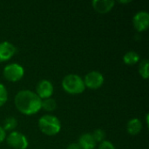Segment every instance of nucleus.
I'll list each match as a JSON object with an SVG mask.
<instances>
[{"label": "nucleus", "mask_w": 149, "mask_h": 149, "mask_svg": "<svg viewBox=\"0 0 149 149\" xmlns=\"http://www.w3.org/2000/svg\"><path fill=\"white\" fill-rule=\"evenodd\" d=\"M14 104L21 113L24 115H33L41 110L42 100L35 92L31 90H21L16 94Z\"/></svg>", "instance_id": "1"}, {"label": "nucleus", "mask_w": 149, "mask_h": 149, "mask_svg": "<svg viewBox=\"0 0 149 149\" xmlns=\"http://www.w3.org/2000/svg\"><path fill=\"white\" fill-rule=\"evenodd\" d=\"M40 131L48 136H54L61 130V122L58 117L52 114L42 115L38 121Z\"/></svg>", "instance_id": "2"}, {"label": "nucleus", "mask_w": 149, "mask_h": 149, "mask_svg": "<svg viewBox=\"0 0 149 149\" xmlns=\"http://www.w3.org/2000/svg\"><path fill=\"white\" fill-rule=\"evenodd\" d=\"M63 90L69 94H80L85 89V84L83 79L75 73H70L65 75L61 82Z\"/></svg>", "instance_id": "3"}, {"label": "nucleus", "mask_w": 149, "mask_h": 149, "mask_svg": "<svg viewBox=\"0 0 149 149\" xmlns=\"http://www.w3.org/2000/svg\"><path fill=\"white\" fill-rule=\"evenodd\" d=\"M3 75L6 80L10 82H17L24 77V69L17 63H10L4 66Z\"/></svg>", "instance_id": "4"}, {"label": "nucleus", "mask_w": 149, "mask_h": 149, "mask_svg": "<svg viewBox=\"0 0 149 149\" xmlns=\"http://www.w3.org/2000/svg\"><path fill=\"white\" fill-rule=\"evenodd\" d=\"M5 141L7 144L13 149H26L29 146L26 136L18 131L10 132L6 135Z\"/></svg>", "instance_id": "5"}, {"label": "nucleus", "mask_w": 149, "mask_h": 149, "mask_svg": "<svg viewBox=\"0 0 149 149\" xmlns=\"http://www.w3.org/2000/svg\"><path fill=\"white\" fill-rule=\"evenodd\" d=\"M85 86L92 89V90H96L100 88L105 81L104 76L100 72L98 71H92L86 73L83 79Z\"/></svg>", "instance_id": "6"}, {"label": "nucleus", "mask_w": 149, "mask_h": 149, "mask_svg": "<svg viewBox=\"0 0 149 149\" xmlns=\"http://www.w3.org/2000/svg\"><path fill=\"white\" fill-rule=\"evenodd\" d=\"M133 25L134 29L139 32L148 30L149 25L148 12L147 10L138 11L133 17Z\"/></svg>", "instance_id": "7"}, {"label": "nucleus", "mask_w": 149, "mask_h": 149, "mask_svg": "<svg viewBox=\"0 0 149 149\" xmlns=\"http://www.w3.org/2000/svg\"><path fill=\"white\" fill-rule=\"evenodd\" d=\"M53 92H54L53 85L48 79H42L37 84L35 93H37V95L41 100L52 98V96L53 94Z\"/></svg>", "instance_id": "8"}, {"label": "nucleus", "mask_w": 149, "mask_h": 149, "mask_svg": "<svg viewBox=\"0 0 149 149\" xmlns=\"http://www.w3.org/2000/svg\"><path fill=\"white\" fill-rule=\"evenodd\" d=\"M17 52V47L9 41L0 42V63L10 60Z\"/></svg>", "instance_id": "9"}, {"label": "nucleus", "mask_w": 149, "mask_h": 149, "mask_svg": "<svg viewBox=\"0 0 149 149\" xmlns=\"http://www.w3.org/2000/svg\"><path fill=\"white\" fill-rule=\"evenodd\" d=\"M114 4L115 2L113 0H93L92 2L93 9L100 14L109 12L113 8Z\"/></svg>", "instance_id": "10"}, {"label": "nucleus", "mask_w": 149, "mask_h": 149, "mask_svg": "<svg viewBox=\"0 0 149 149\" xmlns=\"http://www.w3.org/2000/svg\"><path fill=\"white\" fill-rule=\"evenodd\" d=\"M77 143L79 145L81 149H94L97 145L92 134L89 133H85L81 134Z\"/></svg>", "instance_id": "11"}, {"label": "nucleus", "mask_w": 149, "mask_h": 149, "mask_svg": "<svg viewBox=\"0 0 149 149\" xmlns=\"http://www.w3.org/2000/svg\"><path fill=\"white\" fill-rule=\"evenodd\" d=\"M142 130V122L138 118L131 119L127 124V131L131 135H137Z\"/></svg>", "instance_id": "12"}, {"label": "nucleus", "mask_w": 149, "mask_h": 149, "mask_svg": "<svg viewBox=\"0 0 149 149\" xmlns=\"http://www.w3.org/2000/svg\"><path fill=\"white\" fill-rule=\"evenodd\" d=\"M123 61L127 65H134L141 61V56L134 51H128L124 54Z\"/></svg>", "instance_id": "13"}, {"label": "nucleus", "mask_w": 149, "mask_h": 149, "mask_svg": "<svg viewBox=\"0 0 149 149\" xmlns=\"http://www.w3.org/2000/svg\"><path fill=\"white\" fill-rule=\"evenodd\" d=\"M57 107V102L54 99L52 98H48L42 100V104H41V109L45 110V112H52L56 109Z\"/></svg>", "instance_id": "14"}, {"label": "nucleus", "mask_w": 149, "mask_h": 149, "mask_svg": "<svg viewBox=\"0 0 149 149\" xmlns=\"http://www.w3.org/2000/svg\"><path fill=\"white\" fill-rule=\"evenodd\" d=\"M148 65V59L144 58V59H142V60L140 61V65H139V73L141 76V78L144 79H148L149 77Z\"/></svg>", "instance_id": "15"}, {"label": "nucleus", "mask_w": 149, "mask_h": 149, "mask_svg": "<svg viewBox=\"0 0 149 149\" xmlns=\"http://www.w3.org/2000/svg\"><path fill=\"white\" fill-rule=\"evenodd\" d=\"M17 126V120L15 117H7L4 121H3V128L4 129V131H12L14 130Z\"/></svg>", "instance_id": "16"}, {"label": "nucleus", "mask_w": 149, "mask_h": 149, "mask_svg": "<svg viewBox=\"0 0 149 149\" xmlns=\"http://www.w3.org/2000/svg\"><path fill=\"white\" fill-rule=\"evenodd\" d=\"M92 135H93L94 141H96V143H100V142L104 141L106 139V132L100 128L94 130L93 133L92 134Z\"/></svg>", "instance_id": "17"}, {"label": "nucleus", "mask_w": 149, "mask_h": 149, "mask_svg": "<svg viewBox=\"0 0 149 149\" xmlns=\"http://www.w3.org/2000/svg\"><path fill=\"white\" fill-rule=\"evenodd\" d=\"M8 100V91L6 87L0 83V107H3Z\"/></svg>", "instance_id": "18"}, {"label": "nucleus", "mask_w": 149, "mask_h": 149, "mask_svg": "<svg viewBox=\"0 0 149 149\" xmlns=\"http://www.w3.org/2000/svg\"><path fill=\"white\" fill-rule=\"evenodd\" d=\"M98 149H116V148H115L114 145H113L111 141L105 140L104 141H102V142H100V143L99 144Z\"/></svg>", "instance_id": "19"}, {"label": "nucleus", "mask_w": 149, "mask_h": 149, "mask_svg": "<svg viewBox=\"0 0 149 149\" xmlns=\"http://www.w3.org/2000/svg\"><path fill=\"white\" fill-rule=\"evenodd\" d=\"M5 138H6V132L4 131L3 127L0 126V143L5 141Z\"/></svg>", "instance_id": "20"}, {"label": "nucleus", "mask_w": 149, "mask_h": 149, "mask_svg": "<svg viewBox=\"0 0 149 149\" xmlns=\"http://www.w3.org/2000/svg\"><path fill=\"white\" fill-rule=\"evenodd\" d=\"M66 149H81L79 145L77 143V142H73V143H71L69 144L67 147H66Z\"/></svg>", "instance_id": "21"}, {"label": "nucleus", "mask_w": 149, "mask_h": 149, "mask_svg": "<svg viewBox=\"0 0 149 149\" xmlns=\"http://www.w3.org/2000/svg\"><path fill=\"white\" fill-rule=\"evenodd\" d=\"M146 124H147V126L148 127V125H149V114L148 113H147V114H146Z\"/></svg>", "instance_id": "22"}, {"label": "nucleus", "mask_w": 149, "mask_h": 149, "mask_svg": "<svg viewBox=\"0 0 149 149\" xmlns=\"http://www.w3.org/2000/svg\"><path fill=\"white\" fill-rule=\"evenodd\" d=\"M130 2H131L130 0H125V1L120 0V1H119V3H130Z\"/></svg>", "instance_id": "23"}]
</instances>
